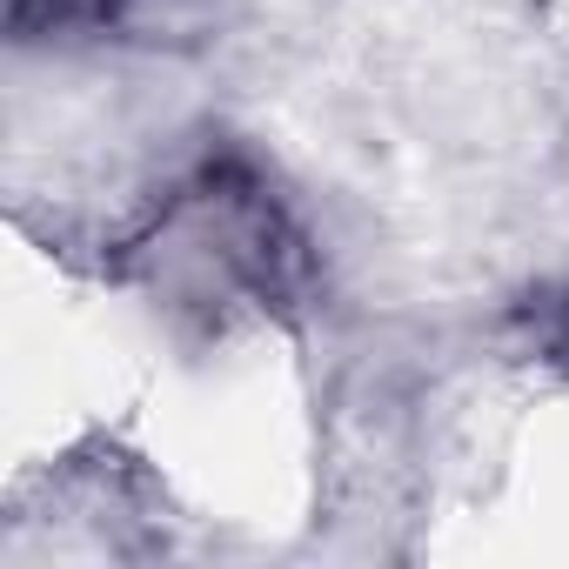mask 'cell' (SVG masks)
<instances>
[{"label":"cell","mask_w":569,"mask_h":569,"mask_svg":"<svg viewBox=\"0 0 569 569\" xmlns=\"http://www.w3.org/2000/svg\"><path fill=\"white\" fill-rule=\"evenodd\" d=\"M121 8V0H21V28H94Z\"/></svg>","instance_id":"1"}]
</instances>
